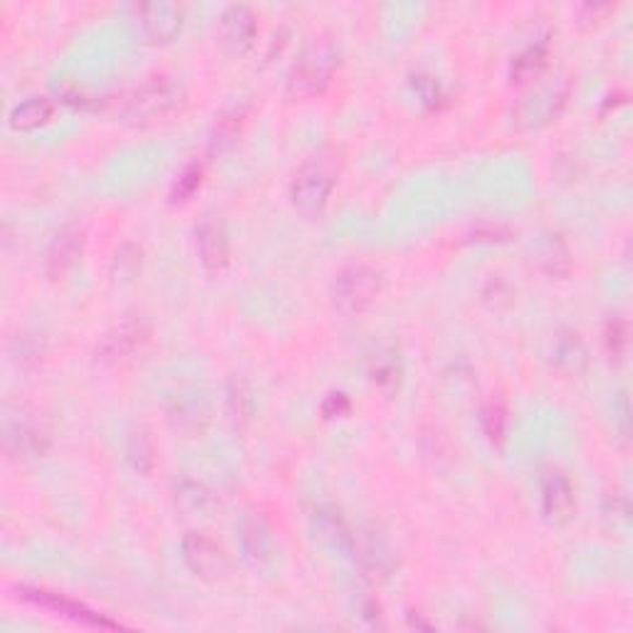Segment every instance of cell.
<instances>
[{
    "label": "cell",
    "instance_id": "1",
    "mask_svg": "<svg viewBox=\"0 0 633 633\" xmlns=\"http://www.w3.org/2000/svg\"><path fill=\"white\" fill-rule=\"evenodd\" d=\"M181 104V84L174 82L172 78H149L125 97L121 119L134 127H149L172 117Z\"/></svg>",
    "mask_w": 633,
    "mask_h": 633
},
{
    "label": "cell",
    "instance_id": "2",
    "mask_svg": "<svg viewBox=\"0 0 633 633\" xmlns=\"http://www.w3.org/2000/svg\"><path fill=\"white\" fill-rule=\"evenodd\" d=\"M339 68V47L332 40H315L305 47L297 62L288 72V94L307 99L323 92L332 82Z\"/></svg>",
    "mask_w": 633,
    "mask_h": 633
},
{
    "label": "cell",
    "instance_id": "3",
    "mask_svg": "<svg viewBox=\"0 0 633 633\" xmlns=\"http://www.w3.org/2000/svg\"><path fill=\"white\" fill-rule=\"evenodd\" d=\"M384 276L368 262H349L335 276L332 300L344 317H359L379 300Z\"/></svg>",
    "mask_w": 633,
    "mask_h": 633
},
{
    "label": "cell",
    "instance_id": "4",
    "mask_svg": "<svg viewBox=\"0 0 633 633\" xmlns=\"http://www.w3.org/2000/svg\"><path fill=\"white\" fill-rule=\"evenodd\" d=\"M3 446L13 458L35 460L52 448V433L35 413L17 409L15 413H5Z\"/></svg>",
    "mask_w": 633,
    "mask_h": 633
},
{
    "label": "cell",
    "instance_id": "5",
    "mask_svg": "<svg viewBox=\"0 0 633 633\" xmlns=\"http://www.w3.org/2000/svg\"><path fill=\"white\" fill-rule=\"evenodd\" d=\"M164 413L168 426L176 433H181L184 438L203 436L211 426V403L203 396V391L194 389V386H181L166 396Z\"/></svg>",
    "mask_w": 633,
    "mask_h": 633
},
{
    "label": "cell",
    "instance_id": "6",
    "mask_svg": "<svg viewBox=\"0 0 633 633\" xmlns=\"http://www.w3.org/2000/svg\"><path fill=\"white\" fill-rule=\"evenodd\" d=\"M149 323L141 315H127L125 319L107 329L97 347V359L104 366H121L144 352L149 342Z\"/></svg>",
    "mask_w": 633,
    "mask_h": 633
},
{
    "label": "cell",
    "instance_id": "7",
    "mask_svg": "<svg viewBox=\"0 0 633 633\" xmlns=\"http://www.w3.org/2000/svg\"><path fill=\"white\" fill-rule=\"evenodd\" d=\"M335 191V178L323 164L309 162L290 181V203L305 219H317Z\"/></svg>",
    "mask_w": 633,
    "mask_h": 633
},
{
    "label": "cell",
    "instance_id": "8",
    "mask_svg": "<svg viewBox=\"0 0 633 633\" xmlns=\"http://www.w3.org/2000/svg\"><path fill=\"white\" fill-rule=\"evenodd\" d=\"M181 560L186 570L201 582H221L231 572V560L223 547L198 530H188L181 537Z\"/></svg>",
    "mask_w": 633,
    "mask_h": 633
},
{
    "label": "cell",
    "instance_id": "9",
    "mask_svg": "<svg viewBox=\"0 0 633 633\" xmlns=\"http://www.w3.org/2000/svg\"><path fill=\"white\" fill-rule=\"evenodd\" d=\"M238 550L245 566L253 572H268L278 562V540L268 519L262 515H248L238 525Z\"/></svg>",
    "mask_w": 633,
    "mask_h": 633
},
{
    "label": "cell",
    "instance_id": "10",
    "mask_svg": "<svg viewBox=\"0 0 633 633\" xmlns=\"http://www.w3.org/2000/svg\"><path fill=\"white\" fill-rule=\"evenodd\" d=\"M566 102H570V84H547V87L535 90L519 99L513 109V117L519 127L537 129L560 119L566 109Z\"/></svg>",
    "mask_w": 633,
    "mask_h": 633
},
{
    "label": "cell",
    "instance_id": "11",
    "mask_svg": "<svg viewBox=\"0 0 633 633\" xmlns=\"http://www.w3.org/2000/svg\"><path fill=\"white\" fill-rule=\"evenodd\" d=\"M542 517L552 527H566L576 515V493L570 476L560 468H547L540 478Z\"/></svg>",
    "mask_w": 633,
    "mask_h": 633
},
{
    "label": "cell",
    "instance_id": "12",
    "mask_svg": "<svg viewBox=\"0 0 633 633\" xmlns=\"http://www.w3.org/2000/svg\"><path fill=\"white\" fill-rule=\"evenodd\" d=\"M215 37L228 55H245L258 40V17L245 3L225 5L215 21Z\"/></svg>",
    "mask_w": 633,
    "mask_h": 633
},
{
    "label": "cell",
    "instance_id": "13",
    "mask_svg": "<svg viewBox=\"0 0 633 633\" xmlns=\"http://www.w3.org/2000/svg\"><path fill=\"white\" fill-rule=\"evenodd\" d=\"M134 17L149 43H174L184 31V8L172 0H151L134 8Z\"/></svg>",
    "mask_w": 633,
    "mask_h": 633
},
{
    "label": "cell",
    "instance_id": "14",
    "mask_svg": "<svg viewBox=\"0 0 633 633\" xmlns=\"http://www.w3.org/2000/svg\"><path fill=\"white\" fill-rule=\"evenodd\" d=\"M194 238L198 260H201L203 270L211 272V276H221L231 262V238L228 228H225V221L221 215H203L196 225Z\"/></svg>",
    "mask_w": 633,
    "mask_h": 633
},
{
    "label": "cell",
    "instance_id": "15",
    "mask_svg": "<svg viewBox=\"0 0 633 633\" xmlns=\"http://www.w3.org/2000/svg\"><path fill=\"white\" fill-rule=\"evenodd\" d=\"M309 530L315 535V540L342 556H349L354 552L356 532L352 525L347 523L342 509L335 505H317L309 513Z\"/></svg>",
    "mask_w": 633,
    "mask_h": 633
},
{
    "label": "cell",
    "instance_id": "16",
    "mask_svg": "<svg viewBox=\"0 0 633 633\" xmlns=\"http://www.w3.org/2000/svg\"><path fill=\"white\" fill-rule=\"evenodd\" d=\"M84 255V233L78 225H65L45 250V272L50 280H62L82 262Z\"/></svg>",
    "mask_w": 633,
    "mask_h": 633
},
{
    "label": "cell",
    "instance_id": "17",
    "mask_svg": "<svg viewBox=\"0 0 633 633\" xmlns=\"http://www.w3.org/2000/svg\"><path fill=\"white\" fill-rule=\"evenodd\" d=\"M352 554L372 582H386L396 572V554L379 532L356 535Z\"/></svg>",
    "mask_w": 633,
    "mask_h": 633
},
{
    "label": "cell",
    "instance_id": "18",
    "mask_svg": "<svg viewBox=\"0 0 633 633\" xmlns=\"http://www.w3.org/2000/svg\"><path fill=\"white\" fill-rule=\"evenodd\" d=\"M591 364V352L576 329H560L552 342V366L564 379H579Z\"/></svg>",
    "mask_w": 633,
    "mask_h": 633
},
{
    "label": "cell",
    "instance_id": "19",
    "mask_svg": "<svg viewBox=\"0 0 633 633\" xmlns=\"http://www.w3.org/2000/svg\"><path fill=\"white\" fill-rule=\"evenodd\" d=\"M174 503L181 513L198 519H211L221 507L219 495L213 493V488L203 483L201 478L191 476H181L174 480Z\"/></svg>",
    "mask_w": 633,
    "mask_h": 633
},
{
    "label": "cell",
    "instance_id": "20",
    "mask_svg": "<svg viewBox=\"0 0 633 633\" xmlns=\"http://www.w3.org/2000/svg\"><path fill=\"white\" fill-rule=\"evenodd\" d=\"M23 599L37 603V607H45L50 611H58L60 617H68L72 621H80L84 626H97V629H115V623L102 619L99 613L90 611L84 603L68 599L65 594L58 591H47V589H23Z\"/></svg>",
    "mask_w": 633,
    "mask_h": 633
},
{
    "label": "cell",
    "instance_id": "21",
    "mask_svg": "<svg viewBox=\"0 0 633 633\" xmlns=\"http://www.w3.org/2000/svg\"><path fill=\"white\" fill-rule=\"evenodd\" d=\"M55 117V102L47 94H31L15 104L8 115V127L13 131H35L50 125Z\"/></svg>",
    "mask_w": 633,
    "mask_h": 633
},
{
    "label": "cell",
    "instance_id": "22",
    "mask_svg": "<svg viewBox=\"0 0 633 633\" xmlns=\"http://www.w3.org/2000/svg\"><path fill=\"white\" fill-rule=\"evenodd\" d=\"M537 266L544 276L562 280L572 272V253L570 245L560 233H544L540 243H537Z\"/></svg>",
    "mask_w": 633,
    "mask_h": 633
},
{
    "label": "cell",
    "instance_id": "23",
    "mask_svg": "<svg viewBox=\"0 0 633 633\" xmlns=\"http://www.w3.org/2000/svg\"><path fill=\"white\" fill-rule=\"evenodd\" d=\"M547 65H550V47H547V43L527 45L509 62V82L517 84V87L532 84L542 78Z\"/></svg>",
    "mask_w": 633,
    "mask_h": 633
},
{
    "label": "cell",
    "instance_id": "24",
    "mask_svg": "<svg viewBox=\"0 0 633 633\" xmlns=\"http://www.w3.org/2000/svg\"><path fill=\"white\" fill-rule=\"evenodd\" d=\"M243 134V112H223L221 117H215V125L208 134V156L221 159L228 156L231 151L238 146Z\"/></svg>",
    "mask_w": 633,
    "mask_h": 633
},
{
    "label": "cell",
    "instance_id": "25",
    "mask_svg": "<svg viewBox=\"0 0 633 633\" xmlns=\"http://www.w3.org/2000/svg\"><path fill=\"white\" fill-rule=\"evenodd\" d=\"M368 376H372V382L386 394L399 389L403 379V362L399 352H396L394 347L379 349V352L372 356V362H368Z\"/></svg>",
    "mask_w": 633,
    "mask_h": 633
},
{
    "label": "cell",
    "instance_id": "26",
    "mask_svg": "<svg viewBox=\"0 0 633 633\" xmlns=\"http://www.w3.org/2000/svg\"><path fill=\"white\" fill-rule=\"evenodd\" d=\"M225 403H228V413L235 423H248L255 413V399L248 382L233 376L228 389H225Z\"/></svg>",
    "mask_w": 633,
    "mask_h": 633
},
{
    "label": "cell",
    "instance_id": "27",
    "mask_svg": "<svg viewBox=\"0 0 633 633\" xmlns=\"http://www.w3.org/2000/svg\"><path fill=\"white\" fill-rule=\"evenodd\" d=\"M603 347H607L611 362H623L626 359L631 347V329L626 317L611 315L607 319V325H603Z\"/></svg>",
    "mask_w": 633,
    "mask_h": 633
},
{
    "label": "cell",
    "instance_id": "28",
    "mask_svg": "<svg viewBox=\"0 0 633 633\" xmlns=\"http://www.w3.org/2000/svg\"><path fill=\"white\" fill-rule=\"evenodd\" d=\"M8 354H11V362L23 368V372H31L43 364L45 347L35 335H17L11 344H8Z\"/></svg>",
    "mask_w": 633,
    "mask_h": 633
},
{
    "label": "cell",
    "instance_id": "29",
    "mask_svg": "<svg viewBox=\"0 0 633 633\" xmlns=\"http://www.w3.org/2000/svg\"><path fill=\"white\" fill-rule=\"evenodd\" d=\"M127 460L129 466L134 468L139 476H149L151 470L156 466V453H154V443L146 436L144 431H134L127 441Z\"/></svg>",
    "mask_w": 633,
    "mask_h": 633
},
{
    "label": "cell",
    "instance_id": "30",
    "mask_svg": "<svg viewBox=\"0 0 633 633\" xmlns=\"http://www.w3.org/2000/svg\"><path fill=\"white\" fill-rule=\"evenodd\" d=\"M601 517H603V523L609 525L611 532L629 530V525H631V505H629L626 495L609 493L607 497H603Z\"/></svg>",
    "mask_w": 633,
    "mask_h": 633
},
{
    "label": "cell",
    "instance_id": "31",
    "mask_svg": "<svg viewBox=\"0 0 633 633\" xmlns=\"http://www.w3.org/2000/svg\"><path fill=\"white\" fill-rule=\"evenodd\" d=\"M480 426L490 443H503L507 433V409L503 401H490L480 411Z\"/></svg>",
    "mask_w": 633,
    "mask_h": 633
},
{
    "label": "cell",
    "instance_id": "32",
    "mask_svg": "<svg viewBox=\"0 0 633 633\" xmlns=\"http://www.w3.org/2000/svg\"><path fill=\"white\" fill-rule=\"evenodd\" d=\"M480 295H483V302L493 312H505L515 305V290L503 278H490Z\"/></svg>",
    "mask_w": 633,
    "mask_h": 633
},
{
    "label": "cell",
    "instance_id": "33",
    "mask_svg": "<svg viewBox=\"0 0 633 633\" xmlns=\"http://www.w3.org/2000/svg\"><path fill=\"white\" fill-rule=\"evenodd\" d=\"M203 184V166L201 164H188L181 174L176 176V184L172 188V201L174 203H186L188 198H194V194Z\"/></svg>",
    "mask_w": 633,
    "mask_h": 633
},
{
    "label": "cell",
    "instance_id": "34",
    "mask_svg": "<svg viewBox=\"0 0 633 633\" xmlns=\"http://www.w3.org/2000/svg\"><path fill=\"white\" fill-rule=\"evenodd\" d=\"M141 268V248L134 243H125L115 255V278L131 280Z\"/></svg>",
    "mask_w": 633,
    "mask_h": 633
},
{
    "label": "cell",
    "instance_id": "35",
    "mask_svg": "<svg viewBox=\"0 0 633 633\" xmlns=\"http://www.w3.org/2000/svg\"><path fill=\"white\" fill-rule=\"evenodd\" d=\"M411 90L415 92V97L421 99V104H426V107H436V104L443 97L438 80L433 78V74H426V72L413 74V78H411Z\"/></svg>",
    "mask_w": 633,
    "mask_h": 633
},
{
    "label": "cell",
    "instance_id": "36",
    "mask_svg": "<svg viewBox=\"0 0 633 633\" xmlns=\"http://www.w3.org/2000/svg\"><path fill=\"white\" fill-rule=\"evenodd\" d=\"M354 617H359V621L364 623V626L368 629H379L384 626V611L379 607V601L372 599V597H362L356 601V607H354Z\"/></svg>",
    "mask_w": 633,
    "mask_h": 633
},
{
    "label": "cell",
    "instance_id": "37",
    "mask_svg": "<svg viewBox=\"0 0 633 633\" xmlns=\"http://www.w3.org/2000/svg\"><path fill=\"white\" fill-rule=\"evenodd\" d=\"M349 409H352V401H349V396L342 391L327 394V399L323 401L325 419H342V415L349 413Z\"/></svg>",
    "mask_w": 633,
    "mask_h": 633
},
{
    "label": "cell",
    "instance_id": "38",
    "mask_svg": "<svg viewBox=\"0 0 633 633\" xmlns=\"http://www.w3.org/2000/svg\"><path fill=\"white\" fill-rule=\"evenodd\" d=\"M613 403H619V409L617 406H613V413H619L617 415V421H619V429L623 431V433H629V399H626V394H619L617 399H613Z\"/></svg>",
    "mask_w": 633,
    "mask_h": 633
}]
</instances>
